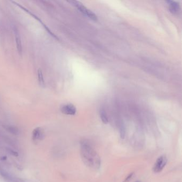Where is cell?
I'll return each mask as SVG.
<instances>
[{"instance_id":"1","label":"cell","mask_w":182,"mask_h":182,"mask_svg":"<svg viewBox=\"0 0 182 182\" xmlns=\"http://www.w3.org/2000/svg\"><path fill=\"white\" fill-rule=\"evenodd\" d=\"M81 155L84 164L89 168L94 169L100 168L101 160L99 155L86 140L81 142Z\"/></svg>"},{"instance_id":"2","label":"cell","mask_w":182,"mask_h":182,"mask_svg":"<svg viewBox=\"0 0 182 182\" xmlns=\"http://www.w3.org/2000/svg\"><path fill=\"white\" fill-rule=\"evenodd\" d=\"M70 2L73 5H74L75 7L78 9V10L82 13V14L85 15L87 17H88L93 21H97L98 18L96 15L91 10H89L88 8H87L81 2L78 1H70Z\"/></svg>"},{"instance_id":"3","label":"cell","mask_w":182,"mask_h":182,"mask_svg":"<svg viewBox=\"0 0 182 182\" xmlns=\"http://www.w3.org/2000/svg\"><path fill=\"white\" fill-rule=\"evenodd\" d=\"M167 159L165 156H161L157 159L153 167V171L155 173L160 172L162 170L167 164Z\"/></svg>"},{"instance_id":"4","label":"cell","mask_w":182,"mask_h":182,"mask_svg":"<svg viewBox=\"0 0 182 182\" xmlns=\"http://www.w3.org/2000/svg\"><path fill=\"white\" fill-rule=\"evenodd\" d=\"M61 112L66 115H74L76 112V108L73 105L69 104L61 107Z\"/></svg>"},{"instance_id":"5","label":"cell","mask_w":182,"mask_h":182,"mask_svg":"<svg viewBox=\"0 0 182 182\" xmlns=\"http://www.w3.org/2000/svg\"><path fill=\"white\" fill-rule=\"evenodd\" d=\"M14 36H15V40H16V47L18 50V53L20 55H22V41L21 37L19 34V32L18 29L14 26Z\"/></svg>"},{"instance_id":"6","label":"cell","mask_w":182,"mask_h":182,"mask_svg":"<svg viewBox=\"0 0 182 182\" xmlns=\"http://www.w3.org/2000/svg\"><path fill=\"white\" fill-rule=\"evenodd\" d=\"M13 2V3H14L16 4H17V5H18V7H21L22 9H23V10H24V11H26V12H28L29 14H31V16H33V17H34V18H35L36 19H37V20L38 21H39V22H41V24H42L43 25V26L44 27V28H45V29H46V31H47L52 36H53L54 37H55V38H56V39L58 40V37H57V36L55 35L53 33L51 32L50 29H48V27H47L46 25H44V24H43V23H42V21H41V20L40 19V18H38V17H37L36 16H35V14H33L32 12H30V11H29V10H28L27 9H26V8H25V7H22V5H20V4H19L16 3L15 2Z\"/></svg>"},{"instance_id":"7","label":"cell","mask_w":182,"mask_h":182,"mask_svg":"<svg viewBox=\"0 0 182 182\" xmlns=\"http://www.w3.org/2000/svg\"><path fill=\"white\" fill-rule=\"evenodd\" d=\"M169 5V8L170 11L173 14H176L179 12L180 10V5L178 2L172 1H168L167 2Z\"/></svg>"},{"instance_id":"8","label":"cell","mask_w":182,"mask_h":182,"mask_svg":"<svg viewBox=\"0 0 182 182\" xmlns=\"http://www.w3.org/2000/svg\"><path fill=\"white\" fill-rule=\"evenodd\" d=\"M32 136L33 139L34 140L43 139L44 134L41 128L38 127L35 129L33 132Z\"/></svg>"},{"instance_id":"9","label":"cell","mask_w":182,"mask_h":182,"mask_svg":"<svg viewBox=\"0 0 182 182\" xmlns=\"http://www.w3.org/2000/svg\"><path fill=\"white\" fill-rule=\"evenodd\" d=\"M37 77H38V81H39L40 85L43 88L44 87H45V82H44V78H43L42 71L41 69H39L37 71Z\"/></svg>"},{"instance_id":"10","label":"cell","mask_w":182,"mask_h":182,"mask_svg":"<svg viewBox=\"0 0 182 182\" xmlns=\"http://www.w3.org/2000/svg\"><path fill=\"white\" fill-rule=\"evenodd\" d=\"M100 117L102 122L104 124H107L108 122L107 115L105 112V111L103 109L101 110L100 111Z\"/></svg>"},{"instance_id":"11","label":"cell","mask_w":182,"mask_h":182,"mask_svg":"<svg viewBox=\"0 0 182 182\" xmlns=\"http://www.w3.org/2000/svg\"><path fill=\"white\" fill-rule=\"evenodd\" d=\"M8 130L10 132L14 134H17L18 133V130L17 129L14 128V127H9Z\"/></svg>"},{"instance_id":"12","label":"cell","mask_w":182,"mask_h":182,"mask_svg":"<svg viewBox=\"0 0 182 182\" xmlns=\"http://www.w3.org/2000/svg\"><path fill=\"white\" fill-rule=\"evenodd\" d=\"M133 173H131V174H130L129 175L125 178V179L124 180V181L123 182H129V181L132 179V176H133Z\"/></svg>"},{"instance_id":"13","label":"cell","mask_w":182,"mask_h":182,"mask_svg":"<svg viewBox=\"0 0 182 182\" xmlns=\"http://www.w3.org/2000/svg\"><path fill=\"white\" fill-rule=\"evenodd\" d=\"M8 151H9L8 152L11 154V155H14V156H15V157H18V153L17 152H15L14 151L11 150V149H9Z\"/></svg>"},{"instance_id":"14","label":"cell","mask_w":182,"mask_h":182,"mask_svg":"<svg viewBox=\"0 0 182 182\" xmlns=\"http://www.w3.org/2000/svg\"><path fill=\"white\" fill-rule=\"evenodd\" d=\"M139 182V181H137V182Z\"/></svg>"}]
</instances>
